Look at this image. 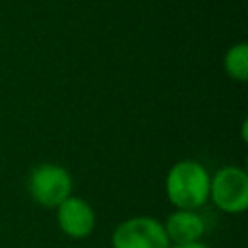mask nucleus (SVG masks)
Instances as JSON below:
<instances>
[{
  "label": "nucleus",
  "instance_id": "nucleus-7",
  "mask_svg": "<svg viewBox=\"0 0 248 248\" xmlns=\"http://www.w3.org/2000/svg\"><path fill=\"white\" fill-rule=\"evenodd\" d=\"M223 70L232 81L244 83L248 79V45L244 41L234 43L225 50Z\"/></svg>",
  "mask_w": 248,
  "mask_h": 248
},
{
  "label": "nucleus",
  "instance_id": "nucleus-6",
  "mask_svg": "<svg viewBox=\"0 0 248 248\" xmlns=\"http://www.w3.org/2000/svg\"><path fill=\"white\" fill-rule=\"evenodd\" d=\"M163 229L170 244H184L202 240L205 232V221L198 209H174L163 221Z\"/></svg>",
  "mask_w": 248,
  "mask_h": 248
},
{
  "label": "nucleus",
  "instance_id": "nucleus-1",
  "mask_svg": "<svg viewBox=\"0 0 248 248\" xmlns=\"http://www.w3.org/2000/svg\"><path fill=\"white\" fill-rule=\"evenodd\" d=\"M207 169L194 159L176 161L165 176V194L174 209H200L209 200Z\"/></svg>",
  "mask_w": 248,
  "mask_h": 248
},
{
  "label": "nucleus",
  "instance_id": "nucleus-4",
  "mask_svg": "<svg viewBox=\"0 0 248 248\" xmlns=\"http://www.w3.org/2000/svg\"><path fill=\"white\" fill-rule=\"evenodd\" d=\"M112 248H169L170 242L163 229V223L149 217L138 215L118 223L110 234Z\"/></svg>",
  "mask_w": 248,
  "mask_h": 248
},
{
  "label": "nucleus",
  "instance_id": "nucleus-8",
  "mask_svg": "<svg viewBox=\"0 0 248 248\" xmlns=\"http://www.w3.org/2000/svg\"><path fill=\"white\" fill-rule=\"evenodd\" d=\"M169 248H211L203 240H194V242H184V244H170Z\"/></svg>",
  "mask_w": 248,
  "mask_h": 248
},
{
  "label": "nucleus",
  "instance_id": "nucleus-3",
  "mask_svg": "<svg viewBox=\"0 0 248 248\" xmlns=\"http://www.w3.org/2000/svg\"><path fill=\"white\" fill-rule=\"evenodd\" d=\"M209 200L223 213H242L248 207V172L238 165H225L209 180Z\"/></svg>",
  "mask_w": 248,
  "mask_h": 248
},
{
  "label": "nucleus",
  "instance_id": "nucleus-5",
  "mask_svg": "<svg viewBox=\"0 0 248 248\" xmlns=\"http://www.w3.org/2000/svg\"><path fill=\"white\" fill-rule=\"evenodd\" d=\"M54 211H56L58 229L68 238H74V240L87 238L97 225L95 209L91 207V203L74 194L70 198H66Z\"/></svg>",
  "mask_w": 248,
  "mask_h": 248
},
{
  "label": "nucleus",
  "instance_id": "nucleus-2",
  "mask_svg": "<svg viewBox=\"0 0 248 248\" xmlns=\"http://www.w3.org/2000/svg\"><path fill=\"white\" fill-rule=\"evenodd\" d=\"M72 174L58 163H41L33 167L27 180L31 198L46 209H56L66 198L72 196Z\"/></svg>",
  "mask_w": 248,
  "mask_h": 248
}]
</instances>
